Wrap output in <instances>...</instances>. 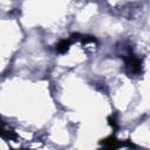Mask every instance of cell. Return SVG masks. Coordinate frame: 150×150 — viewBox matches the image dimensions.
<instances>
[{
    "label": "cell",
    "mask_w": 150,
    "mask_h": 150,
    "mask_svg": "<svg viewBox=\"0 0 150 150\" xmlns=\"http://www.w3.org/2000/svg\"><path fill=\"white\" fill-rule=\"evenodd\" d=\"M124 61H125V66L130 69V71H131L132 74H137V73L141 71V67H142L141 61H139V59H138L137 56H135L131 52H129V54L124 57Z\"/></svg>",
    "instance_id": "6da1fadb"
},
{
    "label": "cell",
    "mask_w": 150,
    "mask_h": 150,
    "mask_svg": "<svg viewBox=\"0 0 150 150\" xmlns=\"http://www.w3.org/2000/svg\"><path fill=\"white\" fill-rule=\"evenodd\" d=\"M102 144H103L104 146H107V148H118V146L121 145V143H120L115 137H112V136L109 137V138L103 139Z\"/></svg>",
    "instance_id": "7a4b0ae2"
},
{
    "label": "cell",
    "mask_w": 150,
    "mask_h": 150,
    "mask_svg": "<svg viewBox=\"0 0 150 150\" xmlns=\"http://www.w3.org/2000/svg\"><path fill=\"white\" fill-rule=\"evenodd\" d=\"M69 46H70V41L69 40H61L56 45V50L59 53H66L69 49Z\"/></svg>",
    "instance_id": "3957f363"
}]
</instances>
